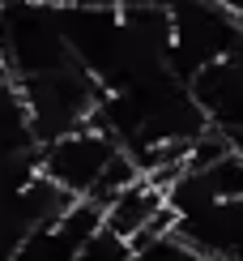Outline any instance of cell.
Returning <instances> with one entry per match:
<instances>
[{
  "instance_id": "6da1fadb",
  "label": "cell",
  "mask_w": 243,
  "mask_h": 261,
  "mask_svg": "<svg viewBox=\"0 0 243 261\" xmlns=\"http://www.w3.org/2000/svg\"><path fill=\"white\" fill-rule=\"evenodd\" d=\"M35 167L51 184H60L69 197L98 201L103 205L111 193H119L128 180H137V163L128 150L115 146L111 133H103L98 124H77L69 133L35 146Z\"/></svg>"
},
{
  "instance_id": "7a4b0ae2",
  "label": "cell",
  "mask_w": 243,
  "mask_h": 261,
  "mask_svg": "<svg viewBox=\"0 0 243 261\" xmlns=\"http://www.w3.org/2000/svg\"><path fill=\"white\" fill-rule=\"evenodd\" d=\"M13 86L21 94V107H26V124H30L35 146L69 133L77 124H85L94 116L98 94H103V86H98L77 60H64L56 69L35 73V77H21Z\"/></svg>"
},
{
  "instance_id": "3957f363",
  "label": "cell",
  "mask_w": 243,
  "mask_h": 261,
  "mask_svg": "<svg viewBox=\"0 0 243 261\" xmlns=\"http://www.w3.org/2000/svg\"><path fill=\"white\" fill-rule=\"evenodd\" d=\"M171 236L184 240L192 253L209 261H239V240H243V201L239 197H214L201 205L171 214Z\"/></svg>"
},
{
  "instance_id": "277c9868",
  "label": "cell",
  "mask_w": 243,
  "mask_h": 261,
  "mask_svg": "<svg viewBox=\"0 0 243 261\" xmlns=\"http://www.w3.org/2000/svg\"><path fill=\"white\" fill-rule=\"evenodd\" d=\"M184 90L196 103V112L205 116L209 128H218V133L239 141V124H243V64H239V51L196 64L184 77Z\"/></svg>"
},
{
  "instance_id": "5b68a950",
  "label": "cell",
  "mask_w": 243,
  "mask_h": 261,
  "mask_svg": "<svg viewBox=\"0 0 243 261\" xmlns=\"http://www.w3.org/2000/svg\"><path fill=\"white\" fill-rule=\"evenodd\" d=\"M98 223H103V205L73 197L56 219L30 227L17 240V248L9 253V261H77L85 236H90Z\"/></svg>"
},
{
  "instance_id": "8992f818",
  "label": "cell",
  "mask_w": 243,
  "mask_h": 261,
  "mask_svg": "<svg viewBox=\"0 0 243 261\" xmlns=\"http://www.w3.org/2000/svg\"><path fill=\"white\" fill-rule=\"evenodd\" d=\"M222 5H230V9H239V0H222Z\"/></svg>"
}]
</instances>
